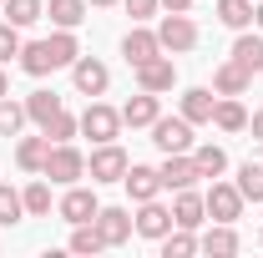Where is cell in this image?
Listing matches in <instances>:
<instances>
[{
	"label": "cell",
	"mask_w": 263,
	"mask_h": 258,
	"mask_svg": "<svg viewBox=\"0 0 263 258\" xmlns=\"http://www.w3.org/2000/svg\"><path fill=\"white\" fill-rule=\"evenodd\" d=\"M157 117H162V97H157V91H142V86H137V97L122 106V127H152Z\"/></svg>",
	"instance_id": "14"
},
{
	"label": "cell",
	"mask_w": 263,
	"mask_h": 258,
	"mask_svg": "<svg viewBox=\"0 0 263 258\" xmlns=\"http://www.w3.org/2000/svg\"><path fill=\"white\" fill-rule=\"evenodd\" d=\"M218 21L228 31H248L253 26V0H218Z\"/></svg>",
	"instance_id": "28"
},
{
	"label": "cell",
	"mask_w": 263,
	"mask_h": 258,
	"mask_svg": "<svg viewBox=\"0 0 263 258\" xmlns=\"http://www.w3.org/2000/svg\"><path fill=\"white\" fill-rule=\"evenodd\" d=\"M97 213H101V202H97V193H91V188H76V182H71V188H66L61 193V202H56V218H61V223H97Z\"/></svg>",
	"instance_id": "7"
},
{
	"label": "cell",
	"mask_w": 263,
	"mask_h": 258,
	"mask_svg": "<svg viewBox=\"0 0 263 258\" xmlns=\"http://www.w3.org/2000/svg\"><path fill=\"white\" fill-rule=\"evenodd\" d=\"M202 202H208V218H213V223H238V218H243V193H238V182H218V177H213V188L202 193Z\"/></svg>",
	"instance_id": "8"
},
{
	"label": "cell",
	"mask_w": 263,
	"mask_h": 258,
	"mask_svg": "<svg viewBox=\"0 0 263 258\" xmlns=\"http://www.w3.org/2000/svg\"><path fill=\"white\" fill-rule=\"evenodd\" d=\"M0 97H10V76H5V66H0Z\"/></svg>",
	"instance_id": "42"
},
{
	"label": "cell",
	"mask_w": 263,
	"mask_h": 258,
	"mask_svg": "<svg viewBox=\"0 0 263 258\" xmlns=\"http://www.w3.org/2000/svg\"><path fill=\"white\" fill-rule=\"evenodd\" d=\"M132 223H137V233H142V238H152V243H157L167 228H172V208H162L157 197H147V202H137Z\"/></svg>",
	"instance_id": "11"
},
{
	"label": "cell",
	"mask_w": 263,
	"mask_h": 258,
	"mask_svg": "<svg viewBox=\"0 0 263 258\" xmlns=\"http://www.w3.org/2000/svg\"><path fill=\"white\" fill-rule=\"evenodd\" d=\"M0 5H5V0H0Z\"/></svg>",
	"instance_id": "45"
},
{
	"label": "cell",
	"mask_w": 263,
	"mask_h": 258,
	"mask_svg": "<svg viewBox=\"0 0 263 258\" xmlns=\"http://www.w3.org/2000/svg\"><path fill=\"white\" fill-rule=\"evenodd\" d=\"M213 127H218V132H248L243 101H238V97H218V106H213Z\"/></svg>",
	"instance_id": "25"
},
{
	"label": "cell",
	"mask_w": 263,
	"mask_h": 258,
	"mask_svg": "<svg viewBox=\"0 0 263 258\" xmlns=\"http://www.w3.org/2000/svg\"><path fill=\"white\" fill-rule=\"evenodd\" d=\"M202 223H208V202H202V193H193V188L172 193V228H202Z\"/></svg>",
	"instance_id": "13"
},
{
	"label": "cell",
	"mask_w": 263,
	"mask_h": 258,
	"mask_svg": "<svg viewBox=\"0 0 263 258\" xmlns=\"http://www.w3.org/2000/svg\"><path fill=\"white\" fill-rule=\"evenodd\" d=\"M197 253H213V258H233L238 253V233L233 223H213L202 238H197Z\"/></svg>",
	"instance_id": "18"
},
{
	"label": "cell",
	"mask_w": 263,
	"mask_h": 258,
	"mask_svg": "<svg viewBox=\"0 0 263 258\" xmlns=\"http://www.w3.org/2000/svg\"><path fill=\"white\" fill-rule=\"evenodd\" d=\"M56 112H61V97H56V91H31V97H26V117H31L35 127H46Z\"/></svg>",
	"instance_id": "29"
},
{
	"label": "cell",
	"mask_w": 263,
	"mask_h": 258,
	"mask_svg": "<svg viewBox=\"0 0 263 258\" xmlns=\"http://www.w3.org/2000/svg\"><path fill=\"white\" fill-rule=\"evenodd\" d=\"M46 46H51V56H56V71H61V66H71L76 56H81L76 31H56V35H46Z\"/></svg>",
	"instance_id": "34"
},
{
	"label": "cell",
	"mask_w": 263,
	"mask_h": 258,
	"mask_svg": "<svg viewBox=\"0 0 263 258\" xmlns=\"http://www.w3.org/2000/svg\"><path fill=\"white\" fill-rule=\"evenodd\" d=\"M21 71H26V76H51V71H56L51 46H46V41H26V46H21Z\"/></svg>",
	"instance_id": "23"
},
{
	"label": "cell",
	"mask_w": 263,
	"mask_h": 258,
	"mask_svg": "<svg viewBox=\"0 0 263 258\" xmlns=\"http://www.w3.org/2000/svg\"><path fill=\"white\" fill-rule=\"evenodd\" d=\"M132 157L117 147V142H97V152L86 157V172H91V182H122L127 177Z\"/></svg>",
	"instance_id": "3"
},
{
	"label": "cell",
	"mask_w": 263,
	"mask_h": 258,
	"mask_svg": "<svg viewBox=\"0 0 263 258\" xmlns=\"http://www.w3.org/2000/svg\"><path fill=\"white\" fill-rule=\"evenodd\" d=\"M97 228H101V238H106V248H122L132 233H137V223H132L127 208H101V213H97Z\"/></svg>",
	"instance_id": "16"
},
{
	"label": "cell",
	"mask_w": 263,
	"mask_h": 258,
	"mask_svg": "<svg viewBox=\"0 0 263 258\" xmlns=\"http://www.w3.org/2000/svg\"><path fill=\"white\" fill-rule=\"evenodd\" d=\"M21 26H10V21H0V66H10L15 56H21Z\"/></svg>",
	"instance_id": "37"
},
{
	"label": "cell",
	"mask_w": 263,
	"mask_h": 258,
	"mask_svg": "<svg viewBox=\"0 0 263 258\" xmlns=\"http://www.w3.org/2000/svg\"><path fill=\"white\" fill-rule=\"evenodd\" d=\"M41 177H51L56 188H71V182H81L86 177V157L71 147V142H51V152H46V167H41Z\"/></svg>",
	"instance_id": "1"
},
{
	"label": "cell",
	"mask_w": 263,
	"mask_h": 258,
	"mask_svg": "<svg viewBox=\"0 0 263 258\" xmlns=\"http://www.w3.org/2000/svg\"><path fill=\"white\" fill-rule=\"evenodd\" d=\"M152 147H157V152H193V122H187V117H182V112H177V117H157V122H152Z\"/></svg>",
	"instance_id": "2"
},
{
	"label": "cell",
	"mask_w": 263,
	"mask_h": 258,
	"mask_svg": "<svg viewBox=\"0 0 263 258\" xmlns=\"http://www.w3.org/2000/svg\"><path fill=\"white\" fill-rule=\"evenodd\" d=\"M31 117H26V101H10L0 97V137H21V127H26Z\"/></svg>",
	"instance_id": "32"
},
{
	"label": "cell",
	"mask_w": 263,
	"mask_h": 258,
	"mask_svg": "<svg viewBox=\"0 0 263 258\" xmlns=\"http://www.w3.org/2000/svg\"><path fill=\"white\" fill-rule=\"evenodd\" d=\"M122 56H127V66H142V61H152V56H162V41H157V31H147V26H132V31L122 35Z\"/></svg>",
	"instance_id": "12"
},
{
	"label": "cell",
	"mask_w": 263,
	"mask_h": 258,
	"mask_svg": "<svg viewBox=\"0 0 263 258\" xmlns=\"http://www.w3.org/2000/svg\"><path fill=\"white\" fill-rule=\"evenodd\" d=\"M26 218V197L15 193L10 182H0V228H10V223H21Z\"/></svg>",
	"instance_id": "35"
},
{
	"label": "cell",
	"mask_w": 263,
	"mask_h": 258,
	"mask_svg": "<svg viewBox=\"0 0 263 258\" xmlns=\"http://www.w3.org/2000/svg\"><path fill=\"white\" fill-rule=\"evenodd\" d=\"M253 26L263 31V0H253Z\"/></svg>",
	"instance_id": "41"
},
{
	"label": "cell",
	"mask_w": 263,
	"mask_h": 258,
	"mask_svg": "<svg viewBox=\"0 0 263 258\" xmlns=\"http://www.w3.org/2000/svg\"><path fill=\"white\" fill-rule=\"evenodd\" d=\"M86 5H91V10H106V5H117V0H86Z\"/></svg>",
	"instance_id": "43"
},
{
	"label": "cell",
	"mask_w": 263,
	"mask_h": 258,
	"mask_svg": "<svg viewBox=\"0 0 263 258\" xmlns=\"http://www.w3.org/2000/svg\"><path fill=\"white\" fill-rule=\"evenodd\" d=\"M162 10H177L182 15V10H193V0H162Z\"/></svg>",
	"instance_id": "40"
},
{
	"label": "cell",
	"mask_w": 263,
	"mask_h": 258,
	"mask_svg": "<svg viewBox=\"0 0 263 258\" xmlns=\"http://www.w3.org/2000/svg\"><path fill=\"white\" fill-rule=\"evenodd\" d=\"M213 106H218V97H213L208 86H193V91H182V117H187L193 127L213 122Z\"/></svg>",
	"instance_id": "24"
},
{
	"label": "cell",
	"mask_w": 263,
	"mask_h": 258,
	"mask_svg": "<svg viewBox=\"0 0 263 258\" xmlns=\"http://www.w3.org/2000/svg\"><path fill=\"white\" fill-rule=\"evenodd\" d=\"M81 137H91V142H117V137H122V112L106 106V101H91V106L81 112Z\"/></svg>",
	"instance_id": "6"
},
{
	"label": "cell",
	"mask_w": 263,
	"mask_h": 258,
	"mask_svg": "<svg viewBox=\"0 0 263 258\" xmlns=\"http://www.w3.org/2000/svg\"><path fill=\"white\" fill-rule=\"evenodd\" d=\"M122 5H127L132 21H147V15H157V5H162V0H122Z\"/></svg>",
	"instance_id": "38"
},
{
	"label": "cell",
	"mask_w": 263,
	"mask_h": 258,
	"mask_svg": "<svg viewBox=\"0 0 263 258\" xmlns=\"http://www.w3.org/2000/svg\"><path fill=\"white\" fill-rule=\"evenodd\" d=\"M193 162H197V177H208V182L228 172V152L218 142H193Z\"/></svg>",
	"instance_id": "19"
},
{
	"label": "cell",
	"mask_w": 263,
	"mask_h": 258,
	"mask_svg": "<svg viewBox=\"0 0 263 258\" xmlns=\"http://www.w3.org/2000/svg\"><path fill=\"white\" fill-rule=\"evenodd\" d=\"M238 193H243V202H263V162L238 167Z\"/></svg>",
	"instance_id": "30"
},
{
	"label": "cell",
	"mask_w": 263,
	"mask_h": 258,
	"mask_svg": "<svg viewBox=\"0 0 263 258\" xmlns=\"http://www.w3.org/2000/svg\"><path fill=\"white\" fill-rule=\"evenodd\" d=\"M132 76H137V86H142V91H157V97L177 86V66H172V56H152V61L132 66Z\"/></svg>",
	"instance_id": "9"
},
{
	"label": "cell",
	"mask_w": 263,
	"mask_h": 258,
	"mask_svg": "<svg viewBox=\"0 0 263 258\" xmlns=\"http://www.w3.org/2000/svg\"><path fill=\"white\" fill-rule=\"evenodd\" d=\"M258 243H263V233H258Z\"/></svg>",
	"instance_id": "44"
},
{
	"label": "cell",
	"mask_w": 263,
	"mask_h": 258,
	"mask_svg": "<svg viewBox=\"0 0 263 258\" xmlns=\"http://www.w3.org/2000/svg\"><path fill=\"white\" fill-rule=\"evenodd\" d=\"M157 41H162V51H172V56H182V51H193L197 46V21L182 10H167L162 15V26H157Z\"/></svg>",
	"instance_id": "4"
},
{
	"label": "cell",
	"mask_w": 263,
	"mask_h": 258,
	"mask_svg": "<svg viewBox=\"0 0 263 258\" xmlns=\"http://www.w3.org/2000/svg\"><path fill=\"white\" fill-rule=\"evenodd\" d=\"M122 188L132 193V202L162 197V172H157V167H142V162H132V167H127V177H122Z\"/></svg>",
	"instance_id": "15"
},
{
	"label": "cell",
	"mask_w": 263,
	"mask_h": 258,
	"mask_svg": "<svg viewBox=\"0 0 263 258\" xmlns=\"http://www.w3.org/2000/svg\"><path fill=\"white\" fill-rule=\"evenodd\" d=\"M248 86H253V71H243L233 56L218 66V71H213V91H218V97H243Z\"/></svg>",
	"instance_id": "17"
},
{
	"label": "cell",
	"mask_w": 263,
	"mask_h": 258,
	"mask_svg": "<svg viewBox=\"0 0 263 258\" xmlns=\"http://www.w3.org/2000/svg\"><path fill=\"white\" fill-rule=\"evenodd\" d=\"M41 132H46L51 142H71V137L81 132V117H71V112H66V106H61V112H56V117H51V122H46V127H41Z\"/></svg>",
	"instance_id": "36"
},
{
	"label": "cell",
	"mask_w": 263,
	"mask_h": 258,
	"mask_svg": "<svg viewBox=\"0 0 263 258\" xmlns=\"http://www.w3.org/2000/svg\"><path fill=\"white\" fill-rule=\"evenodd\" d=\"M86 0H46V15H51V26L56 31H76L81 21H86Z\"/></svg>",
	"instance_id": "22"
},
{
	"label": "cell",
	"mask_w": 263,
	"mask_h": 258,
	"mask_svg": "<svg viewBox=\"0 0 263 258\" xmlns=\"http://www.w3.org/2000/svg\"><path fill=\"white\" fill-rule=\"evenodd\" d=\"M46 152H51V137L41 132V137H21L15 142V167L21 172H41L46 167Z\"/></svg>",
	"instance_id": "20"
},
{
	"label": "cell",
	"mask_w": 263,
	"mask_h": 258,
	"mask_svg": "<svg viewBox=\"0 0 263 258\" xmlns=\"http://www.w3.org/2000/svg\"><path fill=\"white\" fill-rule=\"evenodd\" d=\"M162 193H182V188H193L197 182V162L193 152H162Z\"/></svg>",
	"instance_id": "10"
},
{
	"label": "cell",
	"mask_w": 263,
	"mask_h": 258,
	"mask_svg": "<svg viewBox=\"0 0 263 258\" xmlns=\"http://www.w3.org/2000/svg\"><path fill=\"white\" fill-rule=\"evenodd\" d=\"M21 197H26V218H51V182L46 177H35Z\"/></svg>",
	"instance_id": "31"
},
{
	"label": "cell",
	"mask_w": 263,
	"mask_h": 258,
	"mask_svg": "<svg viewBox=\"0 0 263 258\" xmlns=\"http://www.w3.org/2000/svg\"><path fill=\"white\" fill-rule=\"evenodd\" d=\"M248 132H253V142H263V112H253V117H248Z\"/></svg>",
	"instance_id": "39"
},
{
	"label": "cell",
	"mask_w": 263,
	"mask_h": 258,
	"mask_svg": "<svg viewBox=\"0 0 263 258\" xmlns=\"http://www.w3.org/2000/svg\"><path fill=\"white\" fill-rule=\"evenodd\" d=\"M106 248V238H101L97 223H76L71 228V253H101Z\"/></svg>",
	"instance_id": "33"
},
{
	"label": "cell",
	"mask_w": 263,
	"mask_h": 258,
	"mask_svg": "<svg viewBox=\"0 0 263 258\" xmlns=\"http://www.w3.org/2000/svg\"><path fill=\"white\" fill-rule=\"evenodd\" d=\"M162 258H193L197 253V238H193V228H167L162 238Z\"/></svg>",
	"instance_id": "26"
},
{
	"label": "cell",
	"mask_w": 263,
	"mask_h": 258,
	"mask_svg": "<svg viewBox=\"0 0 263 258\" xmlns=\"http://www.w3.org/2000/svg\"><path fill=\"white\" fill-rule=\"evenodd\" d=\"M0 10H5V21H10V26H21V31H26V26H35V21L46 15V0H5Z\"/></svg>",
	"instance_id": "27"
},
{
	"label": "cell",
	"mask_w": 263,
	"mask_h": 258,
	"mask_svg": "<svg viewBox=\"0 0 263 258\" xmlns=\"http://www.w3.org/2000/svg\"><path fill=\"white\" fill-rule=\"evenodd\" d=\"M233 61L258 76V71H263V35L258 31H238V41H233Z\"/></svg>",
	"instance_id": "21"
},
{
	"label": "cell",
	"mask_w": 263,
	"mask_h": 258,
	"mask_svg": "<svg viewBox=\"0 0 263 258\" xmlns=\"http://www.w3.org/2000/svg\"><path fill=\"white\" fill-rule=\"evenodd\" d=\"M71 86L81 91V97H106V86H111V71H106V61H97V56H76L71 61Z\"/></svg>",
	"instance_id": "5"
}]
</instances>
